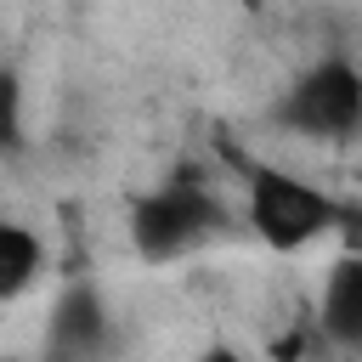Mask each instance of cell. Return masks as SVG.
<instances>
[{"mask_svg":"<svg viewBox=\"0 0 362 362\" xmlns=\"http://www.w3.org/2000/svg\"><path fill=\"white\" fill-rule=\"evenodd\" d=\"M221 232H232V204L198 170H175L164 187L141 192L136 209H130V243L153 266L181 260V255L215 243Z\"/></svg>","mask_w":362,"mask_h":362,"instance_id":"1","label":"cell"},{"mask_svg":"<svg viewBox=\"0 0 362 362\" xmlns=\"http://www.w3.org/2000/svg\"><path fill=\"white\" fill-rule=\"evenodd\" d=\"M243 215L272 255H300L345 221V209L317 181L272 170V164H243Z\"/></svg>","mask_w":362,"mask_h":362,"instance_id":"2","label":"cell"},{"mask_svg":"<svg viewBox=\"0 0 362 362\" xmlns=\"http://www.w3.org/2000/svg\"><path fill=\"white\" fill-rule=\"evenodd\" d=\"M272 119L294 136H311V141H339V136H356L362 124V74L351 57H322L311 62L272 107Z\"/></svg>","mask_w":362,"mask_h":362,"instance_id":"3","label":"cell"},{"mask_svg":"<svg viewBox=\"0 0 362 362\" xmlns=\"http://www.w3.org/2000/svg\"><path fill=\"white\" fill-rule=\"evenodd\" d=\"M113 339V311L90 277H74L57 288L45 317V356L51 362H102Z\"/></svg>","mask_w":362,"mask_h":362,"instance_id":"4","label":"cell"},{"mask_svg":"<svg viewBox=\"0 0 362 362\" xmlns=\"http://www.w3.org/2000/svg\"><path fill=\"white\" fill-rule=\"evenodd\" d=\"M317 328L339 345V351H356L362 345V260L345 249L328 277H322V300H317Z\"/></svg>","mask_w":362,"mask_h":362,"instance_id":"5","label":"cell"},{"mask_svg":"<svg viewBox=\"0 0 362 362\" xmlns=\"http://www.w3.org/2000/svg\"><path fill=\"white\" fill-rule=\"evenodd\" d=\"M45 272V243L23 221H0V305L23 300Z\"/></svg>","mask_w":362,"mask_h":362,"instance_id":"6","label":"cell"},{"mask_svg":"<svg viewBox=\"0 0 362 362\" xmlns=\"http://www.w3.org/2000/svg\"><path fill=\"white\" fill-rule=\"evenodd\" d=\"M23 79L11 68H0V153H23Z\"/></svg>","mask_w":362,"mask_h":362,"instance_id":"7","label":"cell"},{"mask_svg":"<svg viewBox=\"0 0 362 362\" xmlns=\"http://www.w3.org/2000/svg\"><path fill=\"white\" fill-rule=\"evenodd\" d=\"M192 362H249V356H243L238 345H204V351H198Z\"/></svg>","mask_w":362,"mask_h":362,"instance_id":"8","label":"cell"},{"mask_svg":"<svg viewBox=\"0 0 362 362\" xmlns=\"http://www.w3.org/2000/svg\"><path fill=\"white\" fill-rule=\"evenodd\" d=\"M0 362H11V356H0Z\"/></svg>","mask_w":362,"mask_h":362,"instance_id":"9","label":"cell"}]
</instances>
